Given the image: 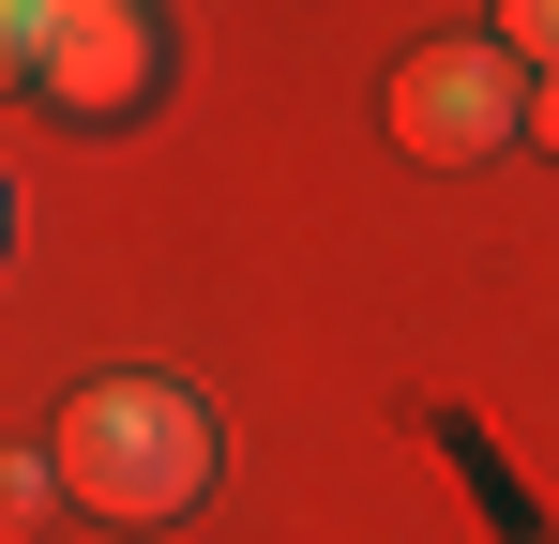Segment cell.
I'll return each instance as SVG.
<instances>
[{
	"label": "cell",
	"mask_w": 559,
	"mask_h": 544,
	"mask_svg": "<svg viewBox=\"0 0 559 544\" xmlns=\"http://www.w3.org/2000/svg\"><path fill=\"white\" fill-rule=\"evenodd\" d=\"M46 469L106 530H167V515L212 499V409H197L182 378H76L61 424H46Z\"/></svg>",
	"instance_id": "6da1fadb"
},
{
	"label": "cell",
	"mask_w": 559,
	"mask_h": 544,
	"mask_svg": "<svg viewBox=\"0 0 559 544\" xmlns=\"http://www.w3.org/2000/svg\"><path fill=\"white\" fill-rule=\"evenodd\" d=\"M46 499H61L46 439H0V544H15V530H46Z\"/></svg>",
	"instance_id": "277c9868"
},
{
	"label": "cell",
	"mask_w": 559,
	"mask_h": 544,
	"mask_svg": "<svg viewBox=\"0 0 559 544\" xmlns=\"http://www.w3.org/2000/svg\"><path fill=\"white\" fill-rule=\"evenodd\" d=\"M167 76V31H152V0H46V106H76V121H121V106H152Z\"/></svg>",
	"instance_id": "3957f363"
},
{
	"label": "cell",
	"mask_w": 559,
	"mask_h": 544,
	"mask_svg": "<svg viewBox=\"0 0 559 544\" xmlns=\"http://www.w3.org/2000/svg\"><path fill=\"white\" fill-rule=\"evenodd\" d=\"M530 137H545V152H559V76H530Z\"/></svg>",
	"instance_id": "52a82bcc"
},
{
	"label": "cell",
	"mask_w": 559,
	"mask_h": 544,
	"mask_svg": "<svg viewBox=\"0 0 559 544\" xmlns=\"http://www.w3.org/2000/svg\"><path fill=\"white\" fill-rule=\"evenodd\" d=\"M46 76V0H0V91Z\"/></svg>",
	"instance_id": "5b68a950"
},
{
	"label": "cell",
	"mask_w": 559,
	"mask_h": 544,
	"mask_svg": "<svg viewBox=\"0 0 559 544\" xmlns=\"http://www.w3.org/2000/svg\"><path fill=\"white\" fill-rule=\"evenodd\" d=\"M0 258H15V181H0Z\"/></svg>",
	"instance_id": "ba28073f"
},
{
	"label": "cell",
	"mask_w": 559,
	"mask_h": 544,
	"mask_svg": "<svg viewBox=\"0 0 559 544\" xmlns=\"http://www.w3.org/2000/svg\"><path fill=\"white\" fill-rule=\"evenodd\" d=\"M499 46H514L530 76H559V0H499Z\"/></svg>",
	"instance_id": "8992f818"
},
{
	"label": "cell",
	"mask_w": 559,
	"mask_h": 544,
	"mask_svg": "<svg viewBox=\"0 0 559 544\" xmlns=\"http://www.w3.org/2000/svg\"><path fill=\"white\" fill-rule=\"evenodd\" d=\"M514 137H530V61H514V46L439 31V46L393 61V152H408V167H484V152H514Z\"/></svg>",
	"instance_id": "7a4b0ae2"
}]
</instances>
